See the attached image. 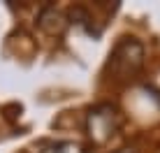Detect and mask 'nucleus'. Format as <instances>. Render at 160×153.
<instances>
[{
    "mask_svg": "<svg viewBox=\"0 0 160 153\" xmlns=\"http://www.w3.org/2000/svg\"><path fill=\"white\" fill-rule=\"evenodd\" d=\"M116 153H137V151H135V149H118Z\"/></svg>",
    "mask_w": 160,
    "mask_h": 153,
    "instance_id": "obj_5",
    "label": "nucleus"
},
{
    "mask_svg": "<svg viewBox=\"0 0 160 153\" xmlns=\"http://www.w3.org/2000/svg\"><path fill=\"white\" fill-rule=\"evenodd\" d=\"M37 23H40L47 32H60L65 28V16L60 14L56 7H47V9H42Z\"/></svg>",
    "mask_w": 160,
    "mask_h": 153,
    "instance_id": "obj_3",
    "label": "nucleus"
},
{
    "mask_svg": "<svg viewBox=\"0 0 160 153\" xmlns=\"http://www.w3.org/2000/svg\"><path fill=\"white\" fill-rule=\"evenodd\" d=\"M118 128H121V118L112 105H98L86 116V132L95 144L109 141L118 132Z\"/></svg>",
    "mask_w": 160,
    "mask_h": 153,
    "instance_id": "obj_2",
    "label": "nucleus"
},
{
    "mask_svg": "<svg viewBox=\"0 0 160 153\" xmlns=\"http://www.w3.org/2000/svg\"><path fill=\"white\" fill-rule=\"evenodd\" d=\"M144 65V47L135 37H123L109 53V67L118 76H132Z\"/></svg>",
    "mask_w": 160,
    "mask_h": 153,
    "instance_id": "obj_1",
    "label": "nucleus"
},
{
    "mask_svg": "<svg viewBox=\"0 0 160 153\" xmlns=\"http://www.w3.org/2000/svg\"><path fill=\"white\" fill-rule=\"evenodd\" d=\"M65 149H68V144H53V146H49V149H44L42 153H68Z\"/></svg>",
    "mask_w": 160,
    "mask_h": 153,
    "instance_id": "obj_4",
    "label": "nucleus"
}]
</instances>
